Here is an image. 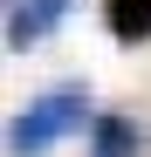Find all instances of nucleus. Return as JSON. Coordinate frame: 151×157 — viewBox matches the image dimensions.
I'll list each match as a JSON object with an SVG mask.
<instances>
[{
	"mask_svg": "<svg viewBox=\"0 0 151 157\" xmlns=\"http://www.w3.org/2000/svg\"><path fill=\"white\" fill-rule=\"evenodd\" d=\"M62 14H69V0H28V7L7 0V48H14V55H21V48H35Z\"/></svg>",
	"mask_w": 151,
	"mask_h": 157,
	"instance_id": "2",
	"label": "nucleus"
},
{
	"mask_svg": "<svg viewBox=\"0 0 151 157\" xmlns=\"http://www.w3.org/2000/svg\"><path fill=\"white\" fill-rule=\"evenodd\" d=\"M83 116H89V89H83V82H55L48 96H35L28 116L7 123V150H14V157H41L55 137L83 130Z\"/></svg>",
	"mask_w": 151,
	"mask_h": 157,
	"instance_id": "1",
	"label": "nucleus"
},
{
	"mask_svg": "<svg viewBox=\"0 0 151 157\" xmlns=\"http://www.w3.org/2000/svg\"><path fill=\"white\" fill-rule=\"evenodd\" d=\"M131 150H144V123L137 116H96V130H89V157H131Z\"/></svg>",
	"mask_w": 151,
	"mask_h": 157,
	"instance_id": "3",
	"label": "nucleus"
},
{
	"mask_svg": "<svg viewBox=\"0 0 151 157\" xmlns=\"http://www.w3.org/2000/svg\"><path fill=\"white\" fill-rule=\"evenodd\" d=\"M103 28H110L124 48L151 41V0H103Z\"/></svg>",
	"mask_w": 151,
	"mask_h": 157,
	"instance_id": "4",
	"label": "nucleus"
}]
</instances>
